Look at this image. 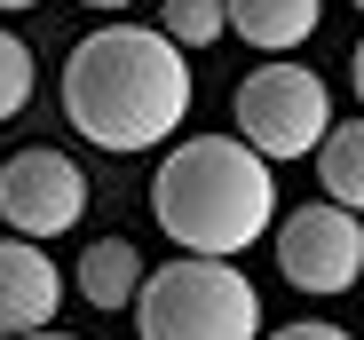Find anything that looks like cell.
Here are the masks:
<instances>
[{
    "label": "cell",
    "mask_w": 364,
    "mask_h": 340,
    "mask_svg": "<svg viewBox=\"0 0 364 340\" xmlns=\"http://www.w3.org/2000/svg\"><path fill=\"white\" fill-rule=\"evenodd\" d=\"M64 119L95 150L135 158L191 119V64L166 32L103 24L64 55Z\"/></svg>",
    "instance_id": "6da1fadb"
},
{
    "label": "cell",
    "mask_w": 364,
    "mask_h": 340,
    "mask_svg": "<svg viewBox=\"0 0 364 340\" xmlns=\"http://www.w3.org/2000/svg\"><path fill=\"white\" fill-rule=\"evenodd\" d=\"M151 214H159V230L182 253H222L230 261L277 221L269 158L246 135H191L151 175Z\"/></svg>",
    "instance_id": "7a4b0ae2"
},
{
    "label": "cell",
    "mask_w": 364,
    "mask_h": 340,
    "mask_svg": "<svg viewBox=\"0 0 364 340\" xmlns=\"http://www.w3.org/2000/svg\"><path fill=\"white\" fill-rule=\"evenodd\" d=\"M135 332L143 340H262V293L237 261L182 253V261L143 277Z\"/></svg>",
    "instance_id": "3957f363"
},
{
    "label": "cell",
    "mask_w": 364,
    "mask_h": 340,
    "mask_svg": "<svg viewBox=\"0 0 364 340\" xmlns=\"http://www.w3.org/2000/svg\"><path fill=\"white\" fill-rule=\"evenodd\" d=\"M237 135H246L269 166L285 158H317V143L333 135V95L309 64H262L237 79Z\"/></svg>",
    "instance_id": "277c9868"
},
{
    "label": "cell",
    "mask_w": 364,
    "mask_h": 340,
    "mask_svg": "<svg viewBox=\"0 0 364 340\" xmlns=\"http://www.w3.org/2000/svg\"><path fill=\"white\" fill-rule=\"evenodd\" d=\"M277 277L293 293H348L364 277V221L333 198H309L277 221Z\"/></svg>",
    "instance_id": "5b68a950"
},
{
    "label": "cell",
    "mask_w": 364,
    "mask_h": 340,
    "mask_svg": "<svg viewBox=\"0 0 364 340\" xmlns=\"http://www.w3.org/2000/svg\"><path fill=\"white\" fill-rule=\"evenodd\" d=\"M0 214L16 238H64L87 214V175L64 150H16L0 166Z\"/></svg>",
    "instance_id": "8992f818"
},
{
    "label": "cell",
    "mask_w": 364,
    "mask_h": 340,
    "mask_svg": "<svg viewBox=\"0 0 364 340\" xmlns=\"http://www.w3.org/2000/svg\"><path fill=\"white\" fill-rule=\"evenodd\" d=\"M55 301H64V277L40 253V238H0V340L40 332Z\"/></svg>",
    "instance_id": "52a82bcc"
},
{
    "label": "cell",
    "mask_w": 364,
    "mask_h": 340,
    "mask_svg": "<svg viewBox=\"0 0 364 340\" xmlns=\"http://www.w3.org/2000/svg\"><path fill=\"white\" fill-rule=\"evenodd\" d=\"M317 16H325V0H230V32L246 48H262V55L301 48L317 32Z\"/></svg>",
    "instance_id": "ba28073f"
},
{
    "label": "cell",
    "mask_w": 364,
    "mask_h": 340,
    "mask_svg": "<svg viewBox=\"0 0 364 340\" xmlns=\"http://www.w3.org/2000/svg\"><path fill=\"white\" fill-rule=\"evenodd\" d=\"M80 293H87V309H135V293H143V253H135L127 238H95V246L80 253Z\"/></svg>",
    "instance_id": "9c48e42d"
},
{
    "label": "cell",
    "mask_w": 364,
    "mask_h": 340,
    "mask_svg": "<svg viewBox=\"0 0 364 340\" xmlns=\"http://www.w3.org/2000/svg\"><path fill=\"white\" fill-rule=\"evenodd\" d=\"M317 190L348 214H364V119H341L317 143Z\"/></svg>",
    "instance_id": "30bf717a"
},
{
    "label": "cell",
    "mask_w": 364,
    "mask_h": 340,
    "mask_svg": "<svg viewBox=\"0 0 364 340\" xmlns=\"http://www.w3.org/2000/svg\"><path fill=\"white\" fill-rule=\"evenodd\" d=\"M159 32L174 48H214L230 32V0H159Z\"/></svg>",
    "instance_id": "8fae6325"
},
{
    "label": "cell",
    "mask_w": 364,
    "mask_h": 340,
    "mask_svg": "<svg viewBox=\"0 0 364 340\" xmlns=\"http://www.w3.org/2000/svg\"><path fill=\"white\" fill-rule=\"evenodd\" d=\"M32 103V48L16 32H0V119H16Z\"/></svg>",
    "instance_id": "7c38bea8"
},
{
    "label": "cell",
    "mask_w": 364,
    "mask_h": 340,
    "mask_svg": "<svg viewBox=\"0 0 364 340\" xmlns=\"http://www.w3.org/2000/svg\"><path fill=\"white\" fill-rule=\"evenodd\" d=\"M269 340H348L341 324H325V317H301V324H277Z\"/></svg>",
    "instance_id": "4fadbf2b"
},
{
    "label": "cell",
    "mask_w": 364,
    "mask_h": 340,
    "mask_svg": "<svg viewBox=\"0 0 364 340\" xmlns=\"http://www.w3.org/2000/svg\"><path fill=\"white\" fill-rule=\"evenodd\" d=\"M348 79H356V103H364V40H356V55H348Z\"/></svg>",
    "instance_id": "5bb4252c"
},
{
    "label": "cell",
    "mask_w": 364,
    "mask_h": 340,
    "mask_svg": "<svg viewBox=\"0 0 364 340\" xmlns=\"http://www.w3.org/2000/svg\"><path fill=\"white\" fill-rule=\"evenodd\" d=\"M24 340H72V332H24Z\"/></svg>",
    "instance_id": "9a60e30c"
},
{
    "label": "cell",
    "mask_w": 364,
    "mask_h": 340,
    "mask_svg": "<svg viewBox=\"0 0 364 340\" xmlns=\"http://www.w3.org/2000/svg\"><path fill=\"white\" fill-rule=\"evenodd\" d=\"M87 9H127V0H87Z\"/></svg>",
    "instance_id": "2e32d148"
},
{
    "label": "cell",
    "mask_w": 364,
    "mask_h": 340,
    "mask_svg": "<svg viewBox=\"0 0 364 340\" xmlns=\"http://www.w3.org/2000/svg\"><path fill=\"white\" fill-rule=\"evenodd\" d=\"M0 9H32V0H0Z\"/></svg>",
    "instance_id": "e0dca14e"
},
{
    "label": "cell",
    "mask_w": 364,
    "mask_h": 340,
    "mask_svg": "<svg viewBox=\"0 0 364 340\" xmlns=\"http://www.w3.org/2000/svg\"><path fill=\"white\" fill-rule=\"evenodd\" d=\"M356 9H364V0H356Z\"/></svg>",
    "instance_id": "ac0fdd59"
}]
</instances>
